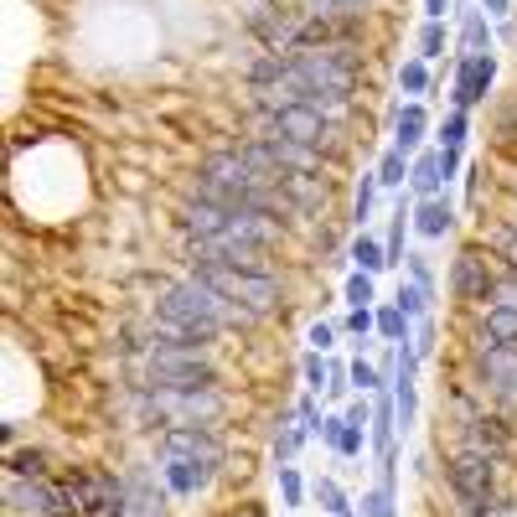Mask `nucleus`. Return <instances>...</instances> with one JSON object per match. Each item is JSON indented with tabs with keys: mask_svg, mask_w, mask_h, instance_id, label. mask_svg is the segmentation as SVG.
I'll return each instance as SVG.
<instances>
[{
	"mask_svg": "<svg viewBox=\"0 0 517 517\" xmlns=\"http://www.w3.org/2000/svg\"><path fill=\"white\" fill-rule=\"evenodd\" d=\"M181 233H187V238H212V243H243V249H269V254H275V243L285 238V218L187 197V202H181Z\"/></svg>",
	"mask_w": 517,
	"mask_h": 517,
	"instance_id": "1",
	"label": "nucleus"
},
{
	"mask_svg": "<svg viewBox=\"0 0 517 517\" xmlns=\"http://www.w3.org/2000/svg\"><path fill=\"white\" fill-rule=\"evenodd\" d=\"M156 311L161 316H176V321H207V326H223L228 337H243V331H254L264 316L249 311V306H238V300H228L223 290H212L192 275H181V280H161L156 290Z\"/></svg>",
	"mask_w": 517,
	"mask_h": 517,
	"instance_id": "2",
	"label": "nucleus"
},
{
	"mask_svg": "<svg viewBox=\"0 0 517 517\" xmlns=\"http://www.w3.org/2000/svg\"><path fill=\"white\" fill-rule=\"evenodd\" d=\"M135 409H140V424L150 430H176V424H207V430H218V419L233 409L223 388H150L140 383L135 393Z\"/></svg>",
	"mask_w": 517,
	"mask_h": 517,
	"instance_id": "3",
	"label": "nucleus"
},
{
	"mask_svg": "<svg viewBox=\"0 0 517 517\" xmlns=\"http://www.w3.org/2000/svg\"><path fill=\"white\" fill-rule=\"evenodd\" d=\"M187 275L223 290L228 300H238V306H249L259 316L280 311L285 306V275L275 269V275H259V269H233V264H212V259H187Z\"/></svg>",
	"mask_w": 517,
	"mask_h": 517,
	"instance_id": "4",
	"label": "nucleus"
},
{
	"mask_svg": "<svg viewBox=\"0 0 517 517\" xmlns=\"http://www.w3.org/2000/svg\"><path fill=\"white\" fill-rule=\"evenodd\" d=\"M140 383L150 388H218V362L197 347H150Z\"/></svg>",
	"mask_w": 517,
	"mask_h": 517,
	"instance_id": "5",
	"label": "nucleus"
},
{
	"mask_svg": "<svg viewBox=\"0 0 517 517\" xmlns=\"http://www.w3.org/2000/svg\"><path fill=\"white\" fill-rule=\"evenodd\" d=\"M502 275V259L481 243H466L461 254L450 259V295L466 300V306H492V290Z\"/></svg>",
	"mask_w": 517,
	"mask_h": 517,
	"instance_id": "6",
	"label": "nucleus"
},
{
	"mask_svg": "<svg viewBox=\"0 0 517 517\" xmlns=\"http://www.w3.org/2000/svg\"><path fill=\"white\" fill-rule=\"evenodd\" d=\"M502 461H492V455H481V450H466V445H455L445 455V486H450V497H486V492H502Z\"/></svg>",
	"mask_w": 517,
	"mask_h": 517,
	"instance_id": "7",
	"label": "nucleus"
},
{
	"mask_svg": "<svg viewBox=\"0 0 517 517\" xmlns=\"http://www.w3.org/2000/svg\"><path fill=\"white\" fill-rule=\"evenodd\" d=\"M156 450L166 455V461H197V466H212V471L228 461L223 435L207 430V424H176V430H161Z\"/></svg>",
	"mask_w": 517,
	"mask_h": 517,
	"instance_id": "8",
	"label": "nucleus"
},
{
	"mask_svg": "<svg viewBox=\"0 0 517 517\" xmlns=\"http://www.w3.org/2000/svg\"><path fill=\"white\" fill-rule=\"evenodd\" d=\"M243 26H249L254 42H264V52H290L300 16H295V11H280V6H254Z\"/></svg>",
	"mask_w": 517,
	"mask_h": 517,
	"instance_id": "9",
	"label": "nucleus"
},
{
	"mask_svg": "<svg viewBox=\"0 0 517 517\" xmlns=\"http://www.w3.org/2000/svg\"><path fill=\"white\" fill-rule=\"evenodd\" d=\"M497 78V63H492V52H481V57H461V68H455V109H471L486 99V88H492Z\"/></svg>",
	"mask_w": 517,
	"mask_h": 517,
	"instance_id": "10",
	"label": "nucleus"
},
{
	"mask_svg": "<svg viewBox=\"0 0 517 517\" xmlns=\"http://www.w3.org/2000/svg\"><path fill=\"white\" fill-rule=\"evenodd\" d=\"M471 347H517V306H481Z\"/></svg>",
	"mask_w": 517,
	"mask_h": 517,
	"instance_id": "11",
	"label": "nucleus"
},
{
	"mask_svg": "<svg viewBox=\"0 0 517 517\" xmlns=\"http://www.w3.org/2000/svg\"><path fill=\"white\" fill-rule=\"evenodd\" d=\"M285 192L295 202V218H321L331 207V181L326 176H285Z\"/></svg>",
	"mask_w": 517,
	"mask_h": 517,
	"instance_id": "12",
	"label": "nucleus"
},
{
	"mask_svg": "<svg viewBox=\"0 0 517 517\" xmlns=\"http://www.w3.org/2000/svg\"><path fill=\"white\" fill-rule=\"evenodd\" d=\"M161 471H166V486H171L176 497H192V492H202V486L218 476L212 466H197V461H166Z\"/></svg>",
	"mask_w": 517,
	"mask_h": 517,
	"instance_id": "13",
	"label": "nucleus"
},
{
	"mask_svg": "<svg viewBox=\"0 0 517 517\" xmlns=\"http://www.w3.org/2000/svg\"><path fill=\"white\" fill-rule=\"evenodd\" d=\"M414 228H419L424 238H445V233L455 228L450 202H445V197H424V202H419V212H414Z\"/></svg>",
	"mask_w": 517,
	"mask_h": 517,
	"instance_id": "14",
	"label": "nucleus"
},
{
	"mask_svg": "<svg viewBox=\"0 0 517 517\" xmlns=\"http://www.w3.org/2000/svg\"><path fill=\"white\" fill-rule=\"evenodd\" d=\"M409 187H414V197H419V202H424V197H440V187H445L440 150H424V156L414 161V171H409Z\"/></svg>",
	"mask_w": 517,
	"mask_h": 517,
	"instance_id": "15",
	"label": "nucleus"
},
{
	"mask_svg": "<svg viewBox=\"0 0 517 517\" xmlns=\"http://www.w3.org/2000/svg\"><path fill=\"white\" fill-rule=\"evenodd\" d=\"M316 435L337 450V455H362V430H357V424H347V414H342V419H321Z\"/></svg>",
	"mask_w": 517,
	"mask_h": 517,
	"instance_id": "16",
	"label": "nucleus"
},
{
	"mask_svg": "<svg viewBox=\"0 0 517 517\" xmlns=\"http://www.w3.org/2000/svg\"><path fill=\"white\" fill-rule=\"evenodd\" d=\"M347 259L362 269V275H378V269H388V254H383V243H378V238H368V233H362V238H352Z\"/></svg>",
	"mask_w": 517,
	"mask_h": 517,
	"instance_id": "17",
	"label": "nucleus"
},
{
	"mask_svg": "<svg viewBox=\"0 0 517 517\" xmlns=\"http://www.w3.org/2000/svg\"><path fill=\"white\" fill-rule=\"evenodd\" d=\"M430 300H435V290H424V285L404 280V285H399V295H393V306H399L409 321H424V316H430Z\"/></svg>",
	"mask_w": 517,
	"mask_h": 517,
	"instance_id": "18",
	"label": "nucleus"
},
{
	"mask_svg": "<svg viewBox=\"0 0 517 517\" xmlns=\"http://www.w3.org/2000/svg\"><path fill=\"white\" fill-rule=\"evenodd\" d=\"M424 125H430V119H424V109H419V104L399 109V145H393V150H404V156H409V150L419 145V135H424Z\"/></svg>",
	"mask_w": 517,
	"mask_h": 517,
	"instance_id": "19",
	"label": "nucleus"
},
{
	"mask_svg": "<svg viewBox=\"0 0 517 517\" xmlns=\"http://www.w3.org/2000/svg\"><path fill=\"white\" fill-rule=\"evenodd\" d=\"M11 476L47 481V450H11Z\"/></svg>",
	"mask_w": 517,
	"mask_h": 517,
	"instance_id": "20",
	"label": "nucleus"
},
{
	"mask_svg": "<svg viewBox=\"0 0 517 517\" xmlns=\"http://www.w3.org/2000/svg\"><path fill=\"white\" fill-rule=\"evenodd\" d=\"M486 238H492V254H497L507 269H517V228H512V223H497Z\"/></svg>",
	"mask_w": 517,
	"mask_h": 517,
	"instance_id": "21",
	"label": "nucleus"
},
{
	"mask_svg": "<svg viewBox=\"0 0 517 517\" xmlns=\"http://www.w3.org/2000/svg\"><path fill=\"white\" fill-rule=\"evenodd\" d=\"M378 337H388V342H409V316H404L399 306H383V311H378Z\"/></svg>",
	"mask_w": 517,
	"mask_h": 517,
	"instance_id": "22",
	"label": "nucleus"
},
{
	"mask_svg": "<svg viewBox=\"0 0 517 517\" xmlns=\"http://www.w3.org/2000/svg\"><path fill=\"white\" fill-rule=\"evenodd\" d=\"M466 57H481V52H492V32H486V16L476 11V16H466Z\"/></svg>",
	"mask_w": 517,
	"mask_h": 517,
	"instance_id": "23",
	"label": "nucleus"
},
{
	"mask_svg": "<svg viewBox=\"0 0 517 517\" xmlns=\"http://www.w3.org/2000/svg\"><path fill=\"white\" fill-rule=\"evenodd\" d=\"M409 181V161H404V150H388L383 166H378V187H404Z\"/></svg>",
	"mask_w": 517,
	"mask_h": 517,
	"instance_id": "24",
	"label": "nucleus"
},
{
	"mask_svg": "<svg viewBox=\"0 0 517 517\" xmlns=\"http://www.w3.org/2000/svg\"><path fill=\"white\" fill-rule=\"evenodd\" d=\"M357 517H393V486H373V492L362 497Z\"/></svg>",
	"mask_w": 517,
	"mask_h": 517,
	"instance_id": "25",
	"label": "nucleus"
},
{
	"mask_svg": "<svg viewBox=\"0 0 517 517\" xmlns=\"http://www.w3.org/2000/svg\"><path fill=\"white\" fill-rule=\"evenodd\" d=\"M466 130H471V125H466V109H455L445 125H440V150H461V145H466Z\"/></svg>",
	"mask_w": 517,
	"mask_h": 517,
	"instance_id": "26",
	"label": "nucleus"
},
{
	"mask_svg": "<svg viewBox=\"0 0 517 517\" xmlns=\"http://www.w3.org/2000/svg\"><path fill=\"white\" fill-rule=\"evenodd\" d=\"M347 378H352V388H362V393H378V388H383V373L373 368V362H362V357L347 368Z\"/></svg>",
	"mask_w": 517,
	"mask_h": 517,
	"instance_id": "27",
	"label": "nucleus"
},
{
	"mask_svg": "<svg viewBox=\"0 0 517 517\" xmlns=\"http://www.w3.org/2000/svg\"><path fill=\"white\" fill-rule=\"evenodd\" d=\"M316 502H321V512H331V517L347 512V492H342L337 481H316Z\"/></svg>",
	"mask_w": 517,
	"mask_h": 517,
	"instance_id": "28",
	"label": "nucleus"
},
{
	"mask_svg": "<svg viewBox=\"0 0 517 517\" xmlns=\"http://www.w3.org/2000/svg\"><path fill=\"white\" fill-rule=\"evenodd\" d=\"M368 300H373V275H362V269H357V275L347 280V306H352V311H362Z\"/></svg>",
	"mask_w": 517,
	"mask_h": 517,
	"instance_id": "29",
	"label": "nucleus"
},
{
	"mask_svg": "<svg viewBox=\"0 0 517 517\" xmlns=\"http://www.w3.org/2000/svg\"><path fill=\"white\" fill-rule=\"evenodd\" d=\"M419 47H424V57H440V52H445V26H440V21H424Z\"/></svg>",
	"mask_w": 517,
	"mask_h": 517,
	"instance_id": "30",
	"label": "nucleus"
},
{
	"mask_svg": "<svg viewBox=\"0 0 517 517\" xmlns=\"http://www.w3.org/2000/svg\"><path fill=\"white\" fill-rule=\"evenodd\" d=\"M280 492L290 507H300V497H306V486H300V471L295 466H280Z\"/></svg>",
	"mask_w": 517,
	"mask_h": 517,
	"instance_id": "31",
	"label": "nucleus"
},
{
	"mask_svg": "<svg viewBox=\"0 0 517 517\" xmlns=\"http://www.w3.org/2000/svg\"><path fill=\"white\" fill-rule=\"evenodd\" d=\"M399 83L409 88V94H424V88H430V68H424V63H404Z\"/></svg>",
	"mask_w": 517,
	"mask_h": 517,
	"instance_id": "32",
	"label": "nucleus"
},
{
	"mask_svg": "<svg viewBox=\"0 0 517 517\" xmlns=\"http://www.w3.org/2000/svg\"><path fill=\"white\" fill-rule=\"evenodd\" d=\"M409 280L424 285V290H435V269H430V259H424V254H409Z\"/></svg>",
	"mask_w": 517,
	"mask_h": 517,
	"instance_id": "33",
	"label": "nucleus"
},
{
	"mask_svg": "<svg viewBox=\"0 0 517 517\" xmlns=\"http://www.w3.org/2000/svg\"><path fill=\"white\" fill-rule=\"evenodd\" d=\"M347 331H352V337H368V331H378V316H373L368 306H362V311H352V316H347Z\"/></svg>",
	"mask_w": 517,
	"mask_h": 517,
	"instance_id": "34",
	"label": "nucleus"
},
{
	"mask_svg": "<svg viewBox=\"0 0 517 517\" xmlns=\"http://www.w3.org/2000/svg\"><path fill=\"white\" fill-rule=\"evenodd\" d=\"M306 342H311V352H326V347H331V342H337V331H331V326H326V321H316V326H311V331H306Z\"/></svg>",
	"mask_w": 517,
	"mask_h": 517,
	"instance_id": "35",
	"label": "nucleus"
},
{
	"mask_svg": "<svg viewBox=\"0 0 517 517\" xmlns=\"http://www.w3.org/2000/svg\"><path fill=\"white\" fill-rule=\"evenodd\" d=\"M373 192H378V176H362V187H357V218H368Z\"/></svg>",
	"mask_w": 517,
	"mask_h": 517,
	"instance_id": "36",
	"label": "nucleus"
},
{
	"mask_svg": "<svg viewBox=\"0 0 517 517\" xmlns=\"http://www.w3.org/2000/svg\"><path fill=\"white\" fill-rule=\"evenodd\" d=\"M414 352H419V357H430V352H435V321H430V316L419 321V342H414Z\"/></svg>",
	"mask_w": 517,
	"mask_h": 517,
	"instance_id": "37",
	"label": "nucleus"
},
{
	"mask_svg": "<svg viewBox=\"0 0 517 517\" xmlns=\"http://www.w3.org/2000/svg\"><path fill=\"white\" fill-rule=\"evenodd\" d=\"M481 176H486V166H471V171H466V197H471V202H481Z\"/></svg>",
	"mask_w": 517,
	"mask_h": 517,
	"instance_id": "38",
	"label": "nucleus"
},
{
	"mask_svg": "<svg viewBox=\"0 0 517 517\" xmlns=\"http://www.w3.org/2000/svg\"><path fill=\"white\" fill-rule=\"evenodd\" d=\"M347 424H357V430H362V424H373V409L368 404H347Z\"/></svg>",
	"mask_w": 517,
	"mask_h": 517,
	"instance_id": "39",
	"label": "nucleus"
},
{
	"mask_svg": "<svg viewBox=\"0 0 517 517\" xmlns=\"http://www.w3.org/2000/svg\"><path fill=\"white\" fill-rule=\"evenodd\" d=\"M440 171H445V181L461 171V150H440Z\"/></svg>",
	"mask_w": 517,
	"mask_h": 517,
	"instance_id": "40",
	"label": "nucleus"
},
{
	"mask_svg": "<svg viewBox=\"0 0 517 517\" xmlns=\"http://www.w3.org/2000/svg\"><path fill=\"white\" fill-rule=\"evenodd\" d=\"M450 11V0H424V16H430V21H440Z\"/></svg>",
	"mask_w": 517,
	"mask_h": 517,
	"instance_id": "41",
	"label": "nucleus"
},
{
	"mask_svg": "<svg viewBox=\"0 0 517 517\" xmlns=\"http://www.w3.org/2000/svg\"><path fill=\"white\" fill-rule=\"evenodd\" d=\"M481 11H486V16H502V11H507V0H481Z\"/></svg>",
	"mask_w": 517,
	"mask_h": 517,
	"instance_id": "42",
	"label": "nucleus"
},
{
	"mask_svg": "<svg viewBox=\"0 0 517 517\" xmlns=\"http://www.w3.org/2000/svg\"><path fill=\"white\" fill-rule=\"evenodd\" d=\"M337 517H357V512H352V507H347V512H337Z\"/></svg>",
	"mask_w": 517,
	"mask_h": 517,
	"instance_id": "43",
	"label": "nucleus"
}]
</instances>
